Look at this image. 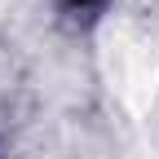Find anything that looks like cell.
<instances>
[{"label":"cell","instance_id":"6da1fadb","mask_svg":"<svg viewBox=\"0 0 159 159\" xmlns=\"http://www.w3.org/2000/svg\"><path fill=\"white\" fill-rule=\"evenodd\" d=\"M102 0H66V9H97Z\"/></svg>","mask_w":159,"mask_h":159}]
</instances>
